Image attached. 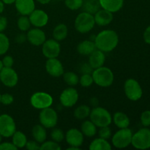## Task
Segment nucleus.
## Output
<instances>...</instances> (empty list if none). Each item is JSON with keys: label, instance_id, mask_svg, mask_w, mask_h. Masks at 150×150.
<instances>
[{"label": "nucleus", "instance_id": "f257e3e1", "mask_svg": "<svg viewBox=\"0 0 150 150\" xmlns=\"http://www.w3.org/2000/svg\"><path fill=\"white\" fill-rule=\"evenodd\" d=\"M97 49L103 52H111L115 49L119 43V36L117 32L111 29L101 31L94 39Z\"/></svg>", "mask_w": 150, "mask_h": 150}, {"label": "nucleus", "instance_id": "f03ea898", "mask_svg": "<svg viewBox=\"0 0 150 150\" xmlns=\"http://www.w3.org/2000/svg\"><path fill=\"white\" fill-rule=\"evenodd\" d=\"M94 83L100 87H109L114 83V76L112 70L107 67L102 66L95 69L92 73Z\"/></svg>", "mask_w": 150, "mask_h": 150}, {"label": "nucleus", "instance_id": "7ed1b4c3", "mask_svg": "<svg viewBox=\"0 0 150 150\" xmlns=\"http://www.w3.org/2000/svg\"><path fill=\"white\" fill-rule=\"evenodd\" d=\"M90 120L98 127L109 126L112 122L111 113L105 108L96 106L91 110L89 114Z\"/></svg>", "mask_w": 150, "mask_h": 150}, {"label": "nucleus", "instance_id": "20e7f679", "mask_svg": "<svg viewBox=\"0 0 150 150\" xmlns=\"http://www.w3.org/2000/svg\"><path fill=\"white\" fill-rule=\"evenodd\" d=\"M75 28L79 33L85 34L90 32L95 25V18L92 14L83 11L79 13L75 20Z\"/></svg>", "mask_w": 150, "mask_h": 150}, {"label": "nucleus", "instance_id": "39448f33", "mask_svg": "<svg viewBox=\"0 0 150 150\" xmlns=\"http://www.w3.org/2000/svg\"><path fill=\"white\" fill-rule=\"evenodd\" d=\"M133 133L128 127L121 128L116 132L111 139L112 145L117 149H124L131 144Z\"/></svg>", "mask_w": 150, "mask_h": 150}, {"label": "nucleus", "instance_id": "423d86ee", "mask_svg": "<svg viewBox=\"0 0 150 150\" xmlns=\"http://www.w3.org/2000/svg\"><path fill=\"white\" fill-rule=\"evenodd\" d=\"M131 144L138 149H147L150 148V129L144 127L133 134Z\"/></svg>", "mask_w": 150, "mask_h": 150}, {"label": "nucleus", "instance_id": "0eeeda50", "mask_svg": "<svg viewBox=\"0 0 150 150\" xmlns=\"http://www.w3.org/2000/svg\"><path fill=\"white\" fill-rule=\"evenodd\" d=\"M124 91L130 100L137 101L142 98L143 91L139 82L134 79H128L124 83Z\"/></svg>", "mask_w": 150, "mask_h": 150}, {"label": "nucleus", "instance_id": "6e6552de", "mask_svg": "<svg viewBox=\"0 0 150 150\" xmlns=\"http://www.w3.org/2000/svg\"><path fill=\"white\" fill-rule=\"evenodd\" d=\"M54 99L50 94L44 92H37L30 98V103L36 109H43L52 105Z\"/></svg>", "mask_w": 150, "mask_h": 150}, {"label": "nucleus", "instance_id": "1a4fd4ad", "mask_svg": "<svg viewBox=\"0 0 150 150\" xmlns=\"http://www.w3.org/2000/svg\"><path fill=\"white\" fill-rule=\"evenodd\" d=\"M39 120L40 125L45 128H54L58 122L57 112L51 107L41 109L39 114Z\"/></svg>", "mask_w": 150, "mask_h": 150}, {"label": "nucleus", "instance_id": "9d476101", "mask_svg": "<svg viewBox=\"0 0 150 150\" xmlns=\"http://www.w3.org/2000/svg\"><path fill=\"white\" fill-rule=\"evenodd\" d=\"M16 131V124L13 117L7 114L0 115V134L2 137H12Z\"/></svg>", "mask_w": 150, "mask_h": 150}, {"label": "nucleus", "instance_id": "9b49d317", "mask_svg": "<svg viewBox=\"0 0 150 150\" xmlns=\"http://www.w3.org/2000/svg\"><path fill=\"white\" fill-rule=\"evenodd\" d=\"M79 98L78 91L73 86H70L62 92L59 96V101L64 107L70 108L76 105L79 100Z\"/></svg>", "mask_w": 150, "mask_h": 150}, {"label": "nucleus", "instance_id": "f8f14e48", "mask_svg": "<svg viewBox=\"0 0 150 150\" xmlns=\"http://www.w3.org/2000/svg\"><path fill=\"white\" fill-rule=\"evenodd\" d=\"M61 51L59 41L54 39L46 40L42 45V52L47 59L57 58Z\"/></svg>", "mask_w": 150, "mask_h": 150}, {"label": "nucleus", "instance_id": "ddd939ff", "mask_svg": "<svg viewBox=\"0 0 150 150\" xmlns=\"http://www.w3.org/2000/svg\"><path fill=\"white\" fill-rule=\"evenodd\" d=\"M0 81L7 87H14L18 82V76L12 67H4L0 71Z\"/></svg>", "mask_w": 150, "mask_h": 150}, {"label": "nucleus", "instance_id": "4468645a", "mask_svg": "<svg viewBox=\"0 0 150 150\" xmlns=\"http://www.w3.org/2000/svg\"><path fill=\"white\" fill-rule=\"evenodd\" d=\"M46 72L52 77H60L64 74V67L57 58L48 59L45 62Z\"/></svg>", "mask_w": 150, "mask_h": 150}, {"label": "nucleus", "instance_id": "2eb2a0df", "mask_svg": "<svg viewBox=\"0 0 150 150\" xmlns=\"http://www.w3.org/2000/svg\"><path fill=\"white\" fill-rule=\"evenodd\" d=\"M83 134L77 128H71L66 133L64 139L69 146L81 147L83 143Z\"/></svg>", "mask_w": 150, "mask_h": 150}, {"label": "nucleus", "instance_id": "dca6fc26", "mask_svg": "<svg viewBox=\"0 0 150 150\" xmlns=\"http://www.w3.org/2000/svg\"><path fill=\"white\" fill-rule=\"evenodd\" d=\"M29 18L31 24L33 25L35 27L41 28L46 26L49 18L48 14L44 10L35 9L34 11H32V13L29 16Z\"/></svg>", "mask_w": 150, "mask_h": 150}, {"label": "nucleus", "instance_id": "f3484780", "mask_svg": "<svg viewBox=\"0 0 150 150\" xmlns=\"http://www.w3.org/2000/svg\"><path fill=\"white\" fill-rule=\"evenodd\" d=\"M26 37H27V40L32 45H35V46L42 45L43 42L46 40L45 33L40 28L38 27L28 30Z\"/></svg>", "mask_w": 150, "mask_h": 150}, {"label": "nucleus", "instance_id": "a211bd4d", "mask_svg": "<svg viewBox=\"0 0 150 150\" xmlns=\"http://www.w3.org/2000/svg\"><path fill=\"white\" fill-rule=\"evenodd\" d=\"M15 6L17 11L21 16H29L35 9L34 0H16Z\"/></svg>", "mask_w": 150, "mask_h": 150}, {"label": "nucleus", "instance_id": "6ab92c4d", "mask_svg": "<svg viewBox=\"0 0 150 150\" xmlns=\"http://www.w3.org/2000/svg\"><path fill=\"white\" fill-rule=\"evenodd\" d=\"M95 24L100 26H107L112 22L114 19L113 13L104 9H100L96 13L94 14Z\"/></svg>", "mask_w": 150, "mask_h": 150}, {"label": "nucleus", "instance_id": "aec40b11", "mask_svg": "<svg viewBox=\"0 0 150 150\" xmlns=\"http://www.w3.org/2000/svg\"><path fill=\"white\" fill-rule=\"evenodd\" d=\"M105 61V53L103 52L100 50L96 49L89 55V64H90L91 67L95 69L100 67L103 66L104 63Z\"/></svg>", "mask_w": 150, "mask_h": 150}, {"label": "nucleus", "instance_id": "412c9836", "mask_svg": "<svg viewBox=\"0 0 150 150\" xmlns=\"http://www.w3.org/2000/svg\"><path fill=\"white\" fill-rule=\"evenodd\" d=\"M99 2L101 8L114 13L122 8L124 0H99Z\"/></svg>", "mask_w": 150, "mask_h": 150}, {"label": "nucleus", "instance_id": "4be33fe9", "mask_svg": "<svg viewBox=\"0 0 150 150\" xmlns=\"http://www.w3.org/2000/svg\"><path fill=\"white\" fill-rule=\"evenodd\" d=\"M96 45L92 40H83L79 43L77 46V51L79 54L83 56H89L95 50H96Z\"/></svg>", "mask_w": 150, "mask_h": 150}, {"label": "nucleus", "instance_id": "5701e85b", "mask_svg": "<svg viewBox=\"0 0 150 150\" xmlns=\"http://www.w3.org/2000/svg\"><path fill=\"white\" fill-rule=\"evenodd\" d=\"M112 122L118 128H126L130 125V119L125 113L118 111L114 114L112 117Z\"/></svg>", "mask_w": 150, "mask_h": 150}, {"label": "nucleus", "instance_id": "b1692460", "mask_svg": "<svg viewBox=\"0 0 150 150\" xmlns=\"http://www.w3.org/2000/svg\"><path fill=\"white\" fill-rule=\"evenodd\" d=\"M32 136L34 140L41 144L45 141H46L47 132L46 128L42 125H36L32 130Z\"/></svg>", "mask_w": 150, "mask_h": 150}, {"label": "nucleus", "instance_id": "393cba45", "mask_svg": "<svg viewBox=\"0 0 150 150\" xmlns=\"http://www.w3.org/2000/svg\"><path fill=\"white\" fill-rule=\"evenodd\" d=\"M81 131L86 137H93L98 133V127L91 120H85L81 126Z\"/></svg>", "mask_w": 150, "mask_h": 150}, {"label": "nucleus", "instance_id": "a878e982", "mask_svg": "<svg viewBox=\"0 0 150 150\" xmlns=\"http://www.w3.org/2000/svg\"><path fill=\"white\" fill-rule=\"evenodd\" d=\"M89 148L90 150H111L112 147L108 140L99 137L91 142Z\"/></svg>", "mask_w": 150, "mask_h": 150}, {"label": "nucleus", "instance_id": "bb28decb", "mask_svg": "<svg viewBox=\"0 0 150 150\" xmlns=\"http://www.w3.org/2000/svg\"><path fill=\"white\" fill-rule=\"evenodd\" d=\"M68 35V28L64 23H59L57 25L53 31L54 39L57 41L64 40Z\"/></svg>", "mask_w": 150, "mask_h": 150}, {"label": "nucleus", "instance_id": "cd10ccee", "mask_svg": "<svg viewBox=\"0 0 150 150\" xmlns=\"http://www.w3.org/2000/svg\"><path fill=\"white\" fill-rule=\"evenodd\" d=\"M82 8L84 12L94 15L101 8L99 0H83Z\"/></svg>", "mask_w": 150, "mask_h": 150}, {"label": "nucleus", "instance_id": "c85d7f7f", "mask_svg": "<svg viewBox=\"0 0 150 150\" xmlns=\"http://www.w3.org/2000/svg\"><path fill=\"white\" fill-rule=\"evenodd\" d=\"M27 138L26 135L21 131L16 130L13 135L12 136V143L18 148V149H21L25 147L26 144L27 142Z\"/></svg>", "mask_w": 150, "mask_h": 150}, {"label": "nucleus", "instance_id": "c756f323", "mask_svg": "<svg viewBox=\"0 0 150 150\" xmlns=\"http://www.w3.org/2000/svg\"><path fill=\"white\" fill-rule=\"evenodd\" d=\"M90 112V107L86 105H81L75 109L73 114L77 120H83L89 117Z\"/></svg>", "mask_w": 150, "mask_h": 150}, {"label": "nucleus", "instance_id": "7c9ffc66", "mask_svg": "<svg viewBox=\"0 0 150 150\" xmlns=\"http://www.w3.org/2000/svg\"><path fill=\"white\" fill-rule=\"evenodd\" d=\"M63 79L64 82L70 86H75L79 83V77L74 72H67L64 73Z\"/></svg>", "mask_w": 150, "mask_h": 150}, {"label": "nucleus", "instance_id": "2f4dec72", "mask_svg": "<svg viewBox=\"0 0 150 150\" xmlns=\"http://www.w3.org/2000/svg\"><path fill=\"white\" fill-rule=\"evenodd\" d=\"M31 25L32 24H31V22L28 16H21L18 19L17 26L19 30L21 31V32H24L29 30Z\"/></svg>", "mask_w": 150, "mask_h": 150}, {"label": "nucleus", "instance_id": "473e14b6", "mask_svg": "<svg viewBox=\"0 0 150 150\" xmlns=\"http://www.w3.org/2000/svg\"><path fill=\"white\" fill-rule=\"evenodd\" d=\"M10 48V40L7 35L0 32V55H4Z\"/></svg>", "mask_w": 150, "mask_h": 150}, {"label": "nucleus", "instance_id": "72a5a7b5", "mask_svg": "<svg viewBox=\"0 0 150 150\" xmlns=\"http://www.w3.org/2000/svg\"><path fill=\"white\" fill-rule=\"evenodd\" d=\"M41 150H60L61 146L54 141H45L40 145Z\"/></svg>", "mask_w": 150, "mask_h": 150}, {"label": "nucleus", "instance_id": "f704fd0d", "mask_svg": "<svg viewBox=\"0 0 150 150\" xmlns=\"http://www.w3.org/2000/svg\"><path fill=\"white\" fill-rule=\"evenodd\" d=\"M64 132L59 128H54L51 133V138L53 141L60 143L64 139Z\"/></svg>", "mask_w": 150, "mask_h": 150}, {"label": "nucleus", "instance_id": "c9c22d12", "mask_svg": "<svg viewBox=\"0 0 150 150\" xmlns=\"http://www.w3.org/2000/svg\"><path fill=\"white\" fill-rule=\"evenodd\" d=\"M79 83L83 87H89L94 83L92 74H82L79 78Z\"/></svg>", "mask_w": 150, "mask_h": 150}, {"label": "nucleus", "instance_id": "e433bc0d", "mask_svg": "<svg viewBox=\"0 0 150 150\" xmlns=\"http://www.w3.org/2000/svg\"><path fill=\"white\" fill-rule=\"evenodd\" d=\"M83 0H64L66 7L71 10H77L82 7Z\"/></svg>", "mask_w": 150, "mask_h": 150}, {"label": "nucleus", "instance_id": "4c0bfd02", "mask_svg": "<svg viewBox=\"0 0 150 150\" xmlns=\"http://www.w3.org/2000/svg\"><path fill=\"white\" fill-rule=\"evenodd\" d=\"M98 130V135L100 138H102L104 139H109L111 136V130L109 126H105V127H99Z\"/></svg>", "mask_w": 150, "mask_h": 150}, {"label": "nucleus", "instance_id": "58836bf2", "mask_svg": "<svg viewBox=\"0 0 150 150\" xmlns=\"http://www.w3.org/2000/svg\"><path fill=\"white\" fill-rule=\"evenodd\" d=\"M141 122L144 127L150 126V111H145L142 114L140 117Z\"/></svg>", "mask_w": 150, "mask_h": 150}, {"label": "nucleus", "instance_id": "ea45409f", "mask_svg": "<svg viewBox=\"0 0 150 150\" xmlns=\"http://www.w3.org/2000/svg\"><path fill=\"white\" fill-rule=\"evenodd\" d=\"M93 70V68L91 67L90 64H89V62H84L81 64L80 67H79V73H81V74H92Z\"/></svg>", "mask_w": 150, "mask_h": 150}, {"label": "nucleus", "instance_id": "a19ab883", "mask_svg": "<svg viewBox=\"0 0 150 150\" xmlns=\"http://www.w3.org/2000/svg\"><path fill=\"white\" fill-rule=\"evenodd\" d=\"M14 101V98L12 95L8 93L3 94L1 95V102L3 105H11Z\"/></svg>", "mask_w": 150, "mask_h": 150}, {"label": "nucleus", "instance_id": "79ce46f5", "mask_svg": "<svg viewBox=\"0 0 150 150\" xmlns=\"http://www.w3.org/2000/svg\"><path fill=\"white\" fill-rule=\"evenodd\" d=\"M26 149L29 150H40V145L36 141H27L25 146Z\"/></svg>", "mask_w": 150, "mask_h": 150}, {"label": "nucleus", "instance_id": "37998d69", "mask_svg": "<svg viewBox=\"0 0 150 150\" xmlns=\"http://www.w3.org/2000/svg\"><path fill=\"white\" fill-rule=\"evenodd\" d=\"M2 63L4 67H13V64H14V59L13 57L10 55L5 56L4 58L2 59Z\"/></svg>", "mask_w": 150, "mask_h": 150}, {"label": "nucleus", "instance_id": "c03bdc74", "mask_svg": "<svg viewBox=\"0 0 150 150\" xmlns=\"http://www.w3.org/2000/svg\"><path fill=\"white\" fill-rule=\"evenodd\" d=\"M18 148L11 142H3L0 144V150H17Z\"/></svg>", "mask_w": 150, "mask_h": 150}, {"label": "nucleus", "instance_id": "a18cd8bd", "mask_svg": "<svg viewBox=\"0 0 150 150\" xmlns=\"http://www.w3.org/2000/svg\"><path fill=\"white\" fill-rule=\"evenodd\" d=\"M15 40L17 43H23L26 40H27V37H26V34L23 33V32L21 33H19L16 35V38H15Z\"/></svg>", "mask_w": 150, "mask_h": 150}, {"label": "nucleus", "instance_id": "49530a36", "mask_svg": "<svg viewBox=\"0 0 150 150\" xmlns=\"http://www.w3.org/2000/svg\"><path fill=\"white\" fill-rule=\"evenodd\" d=\"M7 26V19L4 16H0V32H4Z\"/></svg>", "mask_w": 150, "mask_h": 150}, {"label": "nucleus", "instance_id": "de8ad7c7", "mask_svg": "<svg viewBox=\"0 0 150 150\" xmlns=\"http://www.w3.org/2000/svg\"><path fill=\"white\" fill-rule=\"evenodd\" d=\"M144 40L146 43L150 45V26H148L144 32Z\"/></svg>", "mask_w": 150, "mask_h": 150}, {"label": "nucleus", "instance_id": "09e8293b", "mask_svg": "<svg viewBox=\"0 0 150 150\" xmlns=\"http://www.w3.org/2000/svg\"><path fill=\"white\" fill-rule=\"evenodd\" d=\"M98 103H99V100H98L96 98H92V99L90 100V104L92 105H93L94 107L98 106Z\"/></svg>", "mask_w": 150, "mask_h": 150}, {"label": "nucleus", "instance_id": "8fccbe9b", "mask_svg": "<svg viewBox=\"0 0 150 150\" xmlns=\"http://www.w3.org/2000/svg\"><path fill=\"white\" fill-rule=\"evenodd\" d=\"M4 3L1 0H0V14L4 12Z\"/></svg>", "mask_w": 150, "mask_h": 150}, {"label": "nucleus", "instance_id": "3c124183", "mask_svg": "<svg viewBox=\"0 0 150 150\" xmlns=\"http://www.w3.org/2000/svg\"><path fill=\"white\" fill-rule=\"evenodd\" d=\"M36 1L42 4H48V3H49L51 0H36Z\"/></svg>", "mask_w": 150, "mask_h": 150}, {"label": "nucleus", "instance_id": "603ef678", "mask_svg": "<svg viewBox=\"0 0 150 150\" xmlns=\"http://www.w3.org/2000/svg\"><path fill=\"white\" fill-rule=\"evenodd\" d=\"M1 1L6 4H12L13 3H15L16 0H1Z\"/></svg>", "mask_w": 150, "mask_h": 150}, {"label": "nucleus", "instance_id": "864d4df0", "mask_svg": "<svg viewBox=\"0 0 150 150\" xmlns=\"http://www.w3.org/2000/svg\"><path fill=\"white\" fill-rule=\"evenodd\" d=\"M67 150H79L80 149V147H77V146H70L68 148H67Z\"/></svg>", "mask_w": 150, "mask_h": 150}, {"label": "nucleus", "instance_id": "5fc2aeb1", "mask_svg": "<svg viewBox=\"0 0 150 150\" xmlns=\"http://www.w3.org/2000/svg\"><path fill=\"white\" fill-rule=\"evenodd\" d=\"M4 67V65H3V63H2V61L1 60H0V71L1 70V69Z\"/></svg>", "mask_w": 150, "mask_h": 150}, {"label": "nucleus", "instance_id": "6e6d98bb", "mask_svg": "<svg viewBox=\"0 0 150 150\" xmlns=\"http://www.w3.org/2000/svg\"><path fill=\"white\" fill-rule=\"evenodd\" d=\"M1 141H2V136L0 134V144L1 143Z\"/></svg>", "mask_w": 150, "mask_h": 150}, {"label": "nucleus", "instance_id": "4d7b16f0", "mask_svg": "<svg viewBox=\"0 0 150 150\" xmlns=\"http://www.w3.org/2000/svg\"><path fill=\"white\" fill-rule=\"evenodd\" d=\"M1 94H0V102H1Z\"/></svg>", "mask_w": 150, "mask_h": 150}, {"label": "nucleus", "instance_id": "13d9d810", "mask_svg": "<svg viewBox=\"0 0 150 150\" xmlns=\"http://www.w3.org/2000/svg\"><path fill=\"white\" fill-rule=\"evenodd\" d=\"M57 1H62V0H57Z\"/></svg>", "mask_w": 150, "mask_h": 150}]
</instances>
